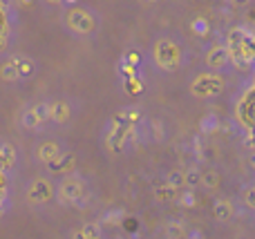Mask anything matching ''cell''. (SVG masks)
<instances>
[{"mask_svg":"<svg viewBox=\"0 0 255 239\" xmlns=\"http://www.w3.org/2000/svg\"><path fill=\"white\" fill-rule=\"evenodd\" d=\"M67 25L74 31H81V34H90L94 29V18L90 16L85 9H72L67 13Z\"/></svg>","mask_w":255,"mask_h":239,"instance_id":"1","label":"cell"},{"mask_svg":"<svg viewBox=\"0 0 255 239\" xmlns=\"http://www.w3.org/2000/svg\"><path fill=\"white\" fill-rule=\"evenodd\" d=\"M27 197H29V201H34V204L47 201L49 197H52V186H49V183L45 181V179H38V181H34V186L29 188Z\"/></svg>","mask_w":255,"mask_h":239,"instance_id":"2","label":"cell"},{"mask_svg":"<svg viewBox=\"0 0 255 239\" xmlns=\"http://www.w3.org/2000/svg\"><path fill=\"white\" fill-rule=\"evenodd\" d=\"M81 192H83L81 181L67 179V181H63V186H61V201H76L81 197Z\"/></svg>","mask_w":255,"mask_h":239,"instance_id":"3","label":"cell"},{"mask_svg":"<svg viewBox=\"0 0 255 239\" xmlns=\"http://www.w3.org/2000/svg\"><path fill=\"white\" fill-rule=\"evenodd\" d=\"M229 58H231V49L229 47H213L211 49V54H208V58H206V63L211 67H222V65H226L229 63Z\"/></svg>","mask_w":255,"mask_h":239,"instance_id":"4","label":"cell"},{"mask_svg":"<svg viewBox=\"0 0 255 239\" xmlns=\"http://www.w3.org/2000/svg\"><path fill=\"white\" fill-rule=\"evenodd\" d=\"M49 119H54L56 123H65L70 119V105L65 101H56L52 103V110H49Z\"/></svg>","mask_w":255,"mask_h":239,"instance_id":"5","label":"cell"},{"mask_svg":"<svg viewBox=\"0 0 255 239\" xmlns=\"http://www.w3.org/2000/svg\"><path fill=\"white\" fill-rule=\"evenodd\" d=\"M61 155L58 152V146L54 141H47V143H40V148H38V159L40 161H45V163H49L52 159H56V157Z\"/></svg>","mask_w":255,"mask_h":239,"instance_id":"6","label":"cell"},{"mask_svg":"<svg viewBox=\"0 0 255 239\" xmlns=\"http://www.w3.org/2000/svg\"><path fill=\"white\" fill-rule=\"evenodd\" d=\"M213 213H215V217L220 219V222H226V219L233 217V206H231V201H215V208H213Z\"/></svg>","mask_w":255,"mask_h":239,"instance_id":"7","label":"cell"},{"mask_svg":"<svg viewBox=\"0 0 255 239\" xmlns=\"http://www.w3.org/2000/svg\"><path fill=\"white\" fill-rule=\"evenodd\" d=\"M0 76H2L4 80H16V79H20V74H18V70H16V65H13V63H4V65L0 67Z\"/></svg>","mask_w":255,"mask_h":239,"instance_id":"8","label":"cell"},{"mask_svg":"<svg viewBox=\"0 0 255 239\" xmlns=\"http://www.w3.org/2000/svg\"><path fill=\"white\" fill-rule=\"evenodd\" d=\"M202 183L208 188H217L220 186V174L215 170H206V172H202Z\"/></svg>","mask_w":255,"mask_h":239,"instance_id":"9","label":"cell"},{"mask_svg":"<svg viewBox=\"0 0 255 239\" xmlns=\"http://www.w3.org/2000/svg\"><path fill=\"white\" fill-rule=\"evenodd\" d=\"M11 63L16 65V70H18V74H20V76H29V74H31V70H34V67H31V63H29V61H25V58H20V56L13 58Z\"/></svg>","mask_w":255,"mask_h":239,"instance_id":"10","label":"cell"},{"mask_svg":"<svg viewBox=\"0 0 255 239\" xmlns=\"http://www.w3.org/2000/svg\"><path fill=\"white\" fill-rule=\"evenodd\" d=\"M184 183L190 188L199 186V183H202V172H199V170H188V172H184Z\"/></svg>","mask_w":255,"mask_h":239,"instance_id":"11","label":"cell"},{"mask_svg":"<svg viewBox=\"0 0 255 239\" xmlns=\"http://www.w3.org/2000/svg\"><path fill=\"white\" fill-rule=\"evenodd\" d=\"M99 235H101L99 224H85L83 231H81V237H85V239H97Z\"/></svg>","mask_w":255,"mask_h":239,"instance_id":"12","label":"cell"},{"mask_svg":"<svg viewBox=\"0 0 255 239\" xmlns=\"http://www.w3.org/2000/svg\"><path fill=\"white\" fill-rule=\"evenodd\" d=\"M38 116L34 114V110H27L25 114H22V125H25V128H29V130H36L38 128Z\"/></svg>","mask_w":255,"mask_h":239,"instance_id":"13","label":"cell"},{"mask_svg":"<svg viewBox=\"0 0 255 239\" xmlns=\"http://www.w3.org/2000/svg\"><path fill=\"white\" fill-rule=\"evenodd\" d=\"M31 110H34V114L38 116V121H47V119H49V110H52V105H49V103H38V105H34Z\"/></svg>","mask_w":255,"mask_h":239,"instance_id":"14","label":"cell"},{"mask_svg":"<svg viewBox=\"0 0 255 239\" xmlns=\"http://www.w3.org/2000/svg\"><path fill=\"white\" fill-rule=\"evenodd\" d=\"M154 195H157V199H170L172 195H175V188L168 186V183H163V186H157L154 188Z\"/></svg>","mask_w":255,"mask_h":239,"instance_id":"15","label":"cell"},{"mask_svg":"<svg viewBox=\"0 0 255 239\" xmlns=\"http://www.w3.org/2000/svg\"><path fill=\"white\" fill-rule=\"evenodd\" d=\"M13 159H16V157H13V150H11V148H9V146H2V148H0V165H11Z\"/></svg>","mask_w":255,"mask_h":239,"instance_id":"16","label":"cell"},{"mask_svg":"<svg viewBox=\"0 0 255 239\" xmlns=\"http://www.w3.org/2000/svg\"><path fill=\"white\" fill-rule=\"evenodd\" d=\"M168 186H172V188H179V186H184V172H170L168 174Z\"/></svg>","mask_w":255,"mask_h":239,"instance_id":"17","label":"cell"},{"mask_svg":"<svg viewBox=\"0 0 255 239\" xmlns=\"http://www.w3.org/2000/svg\"><path fill=\"white\" fill-rule=\"evenodd\" d=\"M168 235H170V237H184L186 235V228L181 226V224H170V226H168Z\"/></svg>","mask_w":255,"mask_h":239,"instance_id":"18","label":"cell"},{"mask_svg":"<svg viewBox=\"0 0 255 239\" xmlns=\"http://www.w3.org/2000/svg\"><path fill=\"white\" fill-rule=\"evenodd\" d=\"M181 204L184 206H195V195L193 192H186V195L181 197Z\"/></svg>","mask_w":255,"mask_h":239,"instance_id":"19","label":"cell"},{"mask_svg":"<svg viewBox=\"0 0 255 239\" xmlns=\"http://www.w3.org/2000/svg\"><path fill=\"white\" fill-rule=\"evenodd\" d=\"M247 204L251 206V208H255V188H251V190L247 192Z\"/></svg>","mask_w":255,"mask_h":239,"instance_id":"20","label":"cell"},{"mask_svg":"<svg viewBox=\"0 0 255 239\" xmlns=\"http://www.w3.org/2000/svg\"><path fill=\"white\" fill-rule=\"evenodd\" d=\"M4 43H7V38H4V36H2V34H0V49H2V47H4Z\"/></svg>","mask_w":255,"mask_h":239,"instance_id":"21","label":"cell"},{"mask_svg":"<svg viewBox=\"0 0 255 239\" xmlns=\"http://www.w3.org/2000/svg\"><path fill=\"white\" fill-rule=\"evenodd\" d=\"M49 4H58V2H63V0H47Z\"/></svg>","mask_w":255,"mask_h":239,"instance_id":"22","label":"cell"},{"mask_svg":"<svg viewBox=\"0 0 255 239\" xmlns=\"http://www.w3.org/2000/svg\"><path fill=\"white\" fill-rule=\"evenodd\" d=\"M251 165L255 168V155H251Z\"/></svg>","mask_w":255,"mask_h":239,"instance_id":"23","label":"cell"}]
</instances>
